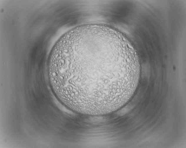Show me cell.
<instances>
[{"label":"cell","instance_id":"cell-1","mask_svg":"<svg viewBox=\"0 0 186 148\" xmlns=\"http://www.w3.org/2000/svg\"><path fill=\"white\" fill-rule=\"evenodd\" d=\"M140 68L115 36L99 31L76 35L59 50L49 72L56 90L72 106L95 111L120 105L137 87Z\"/></svg>","mask_w":186,"mask_h":148}]
</instances>
